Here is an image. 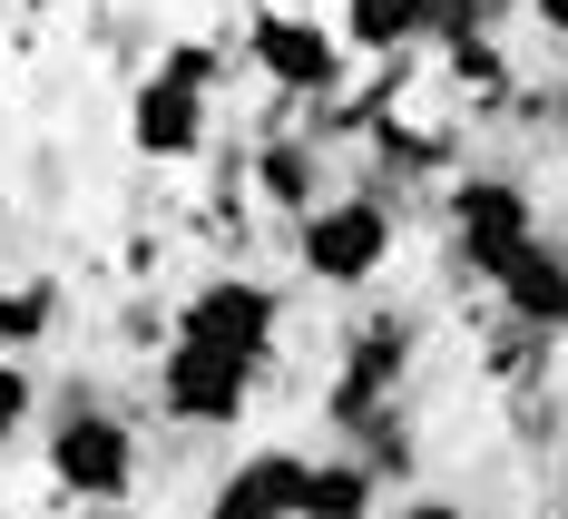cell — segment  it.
<instances>
[{
    "label": "cell",
    "instance_id": "obj_22",
    "mask_svg": "<svg viewBox=\"0 0 568 519\" xmlns=\"http://www.w3.org/2000/svg\"><path fill=\"white\" fill-rule=\"evenodd\" d=\"M559 519H568V500H559Z\"/></svg>",
    "mask_w": 568,
    "mask_h": 519
},
{
    "label": "cell",
    "instance_id": "obj_18",
    "mask_svg": "<svg viewBox=\"0 0 568 519\" xmlns=\"http://www.w3.org/2000/svg\"><path fill=\"white\" fill-rule=\"evenodd\" d=\"M30 403H40V393H30V373H20V363L0 353V441H10V431L30 421Z\"/></svg>",
    "mask_w": 568,
    "mask_h": 519
},
{
    "label": "cell",
    "instance_id": "obj_5",
    "mask_svg": "<svg viewBox=\"0 0 568 519\" xmlns=\"http://www.w3.org/2000/svg\"><path fill=\"white\" fill-rule=\"evenodd\" d=\"M529 235H539L529 186H510V176H460L452 186V255H460V275H500Z\"/></svg>",
    "mask_w": 568,
    "mask_h": 519
},
{
    "label": "cell",
    "instance_id": "obj_14",
    "mask_svg": "<svg viewBox=\"0 0 568 519\" xmlns=\"http://www.w3.org/2000/svg\"><path fill=\"white\" fill-rule=\"evenodd\" d=\"M255 186H265L275 206H294V216H304V206H314V147H304V138H275V147L255 157Z\"/></svg>",
    "mask_w": 568,
    "mask_h": 519
},
{
    "label": "cell",
    "instance_id": "obj_4",
    "mask_svg": "<svg viewBox=\"0 0 568 519\" xmlns=\"http://www.w3.org/2000/svg\"><path fill=\"white\" fill-rule=\"evenodd\" d=\"M245 59H255V79L284 89V99H334V79H343V40L314 10H265V20H245Z\"/></svg>",
    "mask_w": 568,
    "mask_h": 519
},
{
    "label": "cell",
    "instance_id": "obj_10",
    "mask_svg": "<svg viewBox=\"0 0 568 519\" xmlns=\"http://www.w3.org/2000/svg\"><path fill=\"white\" fill-rule=\"evenodd\" d=\"M294 500H304V461L294 451H255V461H235L216 480L206 519H294Z\"/></svg>",
    "mask_w": 568,
    "mask_h": 519
},
{
    "label": "cell",
    "instance_id": "obj_15",
    "mask_svg": "<svg viewBox=\"0 0 568 519\" xmlns=\"http://www.w3.org/2000/svg\"><path fill=\"white\" fill-rule=\"evenodd\" d=\"M422 40H442V50L490 40V0H422Z\"/></svg>",
    "mask_w": 568,
    "mask_h": 519
},
{
    "label": "cell",
    "instance_id": "obj_1",
    "mask_svg": "<svg viewBox=\"0 0 568 519\" xmlns=\"http://www.w3.org/2000/svg\"><path fill=\"white\" fill-rule=\"evenodd\" d=\"M294 265L314 285H373L393 265V206L383 196H314L294 216Z\"/></svg>",
    "mask_w": 568,
    "mask_h": 519
},
{
    "label": "cell",
    "instance_id": "obj_8",
    "mask_svg": "<svg viewBox=\"0 0 568 519\" xmlns=\"http://www.w3.org/2000/svg\"><path fill=\"white\" fill-rule=\"evenodd\" d=\"M128 138H138V157H158V167L196 157V147H206V89H186V79L158 69V79L128 99Z\"/></svg>",
    "mask_w": 568,
    "mask_h": 519
},
{
    "label": "cell",
    "instance_id": "obj_12",
    "mask_svg": "<svg viewBox=\"0 0 568 519\" xmlns=\"http://www.w3.org/2000/svg\"><path fill=\"white\" fill-rule=\"evenodd\" d=\"M334 10H343L334 40H353L363 59H402L422 40V0H334Z\"/></svg>",
    "mask_w": 568,
    "mask_h": 519
},
{
    "label": "cell",
    "instance_id": "obj_9",
    "mask_svg": "<svg viewBox=\"0 0 568 519\" xmlns=\"http://www.w3.org/2000/svg\"><path fill=\"white\" fill-rule=\"evenodd\" d=\"M490 285H500V304H510L519 334H568V255H559V245H539V235H529Z\"/></svg>",
    "mask_w": 568,
    "mask_h": 519
},
{
    "label": "cell",
    "instance_id": "obj_6",
    "mask_svg": "<svg viewBox=\"0 0 568 519\" xmlns=\"http://www.w3.org/2000/svg\"><path fill=\"white\" fill-rule=\"evenodd\" d=\"M158 403H168V421H186V431H226V421H245V403H255V373L226 363V353H206V344H168L158 353Z\"/></svg>",
    "mask_w": 568,
    "mask_h": 519
},
{
    "label": "cell",
    "instance_id": "obj_11",
    "mask_svg": "<svg viewBox=\"0 0 568 519\" xmlns=\"http://www.w3.org/2000/svg\"><path fill=\"white\" fill-rule=\"evenodd\" d=\"M373 500H383V480H373L363 461H304L294 519H373Z\"/></svg>",
    "mask_w": 568,
    "mask_h": 519
},
{
    "label": "cell",
    "instance_id": "obj_16",
    "mask_svg": "<svg viewBox=\"0 0 568 519\" xmlns=\"http://www.w3.org/2000/svg\"><path fill=\"white\" fill-rule=\"evenodd\" d=\"M452 79H460V89H490V99L510 89V69H500V50H490V40H460V50H452Z\"/></svg>",
    "mask_w": 568,
    "mask_h": 519
},
{
    "label": "cell",
    "instance_id": "obj_3",
    "mask_svg": "<svg viewBox=\"0 0 568 519\" xmlns=\"http://www.w3.org/2000/svg\"><path fill=\"white\" fill-rule=\"evenodd\" d=\"M284 334V304L275 285H255V275H216V285H196L186 294V314H176V344H206V353H226V363H265Z\"/></svg>",
    "mask_w": 568,
    "mask_h": 519
},
{
    "label": "cell",
    "instance_id": "obj_7",
    "mask_svg": "<svg viewBox=\"0 0 568 519\" xmlns=\"http://www.w3.org/2000/svg\"><path fill=\"white\" fill-rule=\"evenodd\" d=\"M412 373V324L402 314H383V324H363L353 344H343V383H334V421L353 431L363 411H383L393 403V383Z\"/></svg>",
    "mask_w": 568,
    "mask_h": 519
},
{
    "label": "cell",
    "instance_id": "obj_19",
    "mask_svg": "<svg viewBox=\"0 0 568 519\" xmlns=\"http://www.w3.org/2000/svg\"><path fill=\"white\" fill-rule=\"evenodd\" d=\"M393 519H470V510H460V500H402Z\"/></svg>",
    "mask_w": 568,
    "mask_h": 519
},
{
    "label": "cell",
    "instance_id": "obj_2",
    "mask_svg": "<svg viewBox=\"0 0 568 519\" xmlns=\"http://www.w3.org/2000/svg\"><path fill=\"white\" fill-rule=\"evenodd\" d=\"M50 480L69 490V500H128L138 490V431L118 421V411H99V403H69L50 421Z\"/></svg>",
    "mask_w": 568,
    "mask_h": 519
},
{
    "label": "cell",
    "instance_id": "obj_13",
    "mask_svg": "<svg viewBox=\"0 0 568 519\" xmlns=\"http://www.w3.org/2000/svg\"><path fill=\"white\" fill-rule=\"evenodd\" d=\"M59 324V285H0V353L20 363L30 344H50Z\"/></svg>",
    "mask_w": 568,
    "mask_h": 519
},
{
    "label": "cell",
    "instance_id": "obj_21",
    "mask_svg": "<svg viewBox=\"0 0 568 519\" xmlns=\"http://www.w3.org/2000/svg\"><path fill=\"white\" fill-rule=\"evenodd\" d=\"M294 10H324V0H294Z\"/></svg>",
    "mask_w": 568,
    "mask_h": 519
},
{
    "label": "cell",
    "instance_id": "obj_17",
    "mask_svg": "<svg viewBox=\"0 0 568 519\" xmlns=\"http://www.w3.org/2000/svg\"><path fill=\"white\" fill-rule=\"evenodd\" d=\"M158 69H168V79H186V89H206V99H216V69H226V59H216V50H196V40H176V50L158 59Z\"/></svg>",
    "mask_w": 568,
    "mask_h": 519
},
{
    "label": "cell",
    "instance_id": "obj_20",
    "mask_svg": "<svg viewBox=\"0 0 568 519\" xmlns=\"http://www.w3.org/2000/svg\"><path fill=\"white\" fill-rule=\"evenodd\" d=\"M529 20H539L549 40H568V0H529Z\"/></svg>",
    "mask_w": 568,
    "mask_h": 519
}]
</instances>
